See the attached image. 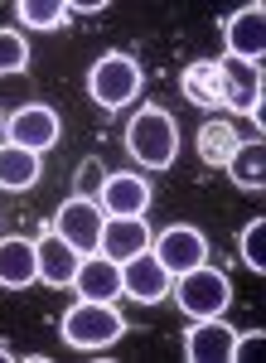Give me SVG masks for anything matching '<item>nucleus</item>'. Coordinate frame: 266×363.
Listing matches in <instances>:
<instances>
[{"mask_svg":"<svg viewBox=\"0 0 266 363\" xmlns=\"http://www.w3.org/2000/svg\"><path fill=\"white\" fill-rule=\"evenodd\" d=\"M179 92L204 112H233L252 116L262 126V68L242 58H194L179 73Z\"/></svg>","mask_w":266,"mask_h":363,"instance_id":"obj_1","label":"nucleus"},{"mask_svg":"<svg viewBox=\"0 0 266 363\" xmlns=\"http://www.w3.org/2000/svg\"><path fill=\"white\" fill-rule=\"evenodd\" d=\"M58 335H63L68 349H78V354H102V349H111L116 339L126 335V320L116 315V306H106V301H78L73 310H63Z\"/></svg>","mask_w":266,"mask_h":363,"instance_id":"obj_2","label":"nucleus"},{"mask_svg":"<svg viewBox=\"0 0 266 363\" xmlns=\"http://www.w3.org/2000/svg\"><path fill=\"white\" fill-rule=\"evenodd\" d=\"M126 150H131L135 165L145 169H170L174 155H179V126L174 116L160 112V107H140L126 126Z\"/></svg>","mask_w":266,"mask_h":363,"instance_id":"obj_3","label":"nucleus"},{"mask_svg":"<svg viewBox=\"0 0 266 363\" xmlns=\"http://www.w3.org/2000/svg\"><path fill=\"white\" fill-rule=\"evenodd\" d=\"M174 306L184 310L189 320H213V315H223V310L233 306V281L223 277L218 267H194L184 277H174Z\"/></svg>","mask_w":266,"mask_h":363,"instance_id":"obj_4","label":"nucleus"},{"mask_svg":"<svg viewBox=\"0 0 266 363\" xmlns=\"http://www.w3.org/2000/svg\"><path fill=\"white\" fill-rule=\"evenodd\" d=\"M87 92L106 112L135 102V92H140V63L131 54H102L92 63V73H87Z\"/></svg>","mask_w":266,"mask_h":363,"instance_id":"obj_5","label":"nucleus"},{"mask_svg":"<svg viewBox=\"0 0 266 363\" xmlns=\"http://www.w3.org/2000/svg\"><path fill=\"white\" fill-rule=\"evenodd\" d=\"M102 223H106L102 203H97V199H78V194L53 213V233L78 252V257H92V252H97V242H102Z\"/></svg>","mask_w":266,"mask_h":363,"instance_id":"obj_6","label":"nucleus"},{"mask_svg":"<svg viewBox=\"0 0 266 363\" xmlns=\"http://www.w3.org/2000/svg\"><path fill=\"white\" fill-rule=\"evenodd\" d=\"M170 286L174 277L165 272V262H160L155 252H135L131 262H121V296H131L135 306H160V301H170Z\"/></svg>","mask_w":266,"mask_h":363,"instance_id":"obj_7","label":"nucleus"},{"mask_svg":"<svg viewBox=\"0 0 266 363\" xmlns=\"http://www.w3.org/2000/svg\"><path fill=\"white\" fill-rule=\"evenodd\" d=\"M150 242H155V257L165 262L170 277H184V272H194V267L209 262V238H204L199 228H189V223L165 228L160 238H150Z\"/></svg>","mask_w":266,"mask_h":363,"instance_id":"obj_8","label":"nucleus"},{"mask_svg":"<svg viewBox=\"0 0 266 363\" xmlns=\"http://www.w3.org/2000/svg\"><path fill=\"white\" fill-rule=\"evenodd\" d=\"M58 131H63V121H58V112H53L49 102H29V107H20L15 116H5L10 145H25L34 155H44L53 140H58Z\"/></svg>","mask_w":266,"mask_h":363,"instance_id":"obj_9","label":"nucleus"},{"mask_svg":"<svg viewBox=\"0 0 266 363\" xmlns=\"http://www.w3.org/2000/svg\"><path fill=\"white\" fill-rule=\"evenodd\" d=\"M223 44H228V58L262 63V54H266V15H262V5H242L238 15H228V20H223Z\"/></svg>","mask_w":266,"mask_h":363,"instance_id":"obj_10","label":"nucleus"},{"mask_svg":"<svg viewBox=\"0 0 266 363\" xmlns=\"http://www.w3.org/2000/svg\"><path fill=\"white\" fill-rule=\"evenodd\" d=\"M97 203H102L106 218H145L150 184L140 174H106V184L97 189Z\"/></svg>","mask_w":266,"mask_h":363,"instance_id":"obj_11","label":"nucleus"},{"mask_svg":"<svg viewBox=\"0 0 266 363\" xmlns=\"http://www.w3.org/2000/svg\"><path fill=\"white\" fill-rule=\"evenodd\" d=\"M228 354H233V325H223V315L194 320V330L184 335V359L189 363H228Z\"/></svg>","mask_w":266,"mask_h":363,"instance_id":"obj_12","label":"nucleus"},{"mask_svg":"<svg viewBox=\"0 0 266 363\" xmlns=\"http://www.w3.org/2000/svg\"><path fill=\"white\" fill-rule=\"evenodd\" d=\"M73 286H78L82 301H106V306H111V301L121 296V267H116L111 257H102V252H92V257L78 262Z\"/></svg>","mask_w":266,"mask_h":363,"instance_id":"obj_13","label":"nucleus"},{"mask_svg":"<svg viewBox=\"0 0 266 363\" xmlns=\"http://www.w3.org/2000/svg\"><path fill=\"white\" fill-rule=\"evenodd\" d=\"M145 247H150V223H145V218H106L102 223V242H97V252L111 257L116 267L131 262L135 252H145Z\"/></svg>","mask_w":266,"mask_h":363,"instance_id":"obj_14","label":"nucleus"},{"mask_svg":"<svg viewBox=\"0 0 266 363\" xmlns=\"http://www.w3.org/2000/svg\"><path fill=\"white\" fill-rule=\"evenodd\" d=\"M39 281V252L29 238H0V286L25 291Z\"/></svg>","mask_w":266,"mask_h":363,"instance_id":"obj_15","label":"nucleus"},{"mask_svg":"<svg viewBox=\"0 0 266 363\" xmlns=\"http://www.w3.org/2000/svg\"><path fill=\"white\" fill-rule=\"evenodd\" d=\"M34 252H39V281H44V286H58V291H63V286H73L82 257L68 247L58 233H44V238L34 242Z\"/></svg>","mask_w":266,"mask_h":363,"instance_id":"obj_16","label":"nucleus"},{"mask_svg":"<svg viewBox=\"0 0 266 363\" xmlns=\"http://www.w3.org/2000/svg\"><path fill=\"white\" fill-rule=\"evenodd\" d=\"M39 174H44V165H39L34 150H25V145H0V189L25 194V189L39 184Z\"/></svg>","mask_w":266,"mask_h":363,"instance_id":"obj_17","label":"nucleus"},{"mask_svg":"<svg viewBox=\"0 0 266 363\" xmlns=\"http://www.w3.org/2000/svg\"><path fill=\"white\" fill-rule=\"evenodd\" d=\"M242 145V136H238V126L228 121V116H209L204 126H199V155H204V165H228L233 160V150Z\"/></svg>","mask_w":266,"mask_h":363,"instance_id":"obj_18","label":"nucleus"},{"mask_svg":"<svg viewBox=\"0 0 266 363\" xmlns=\"http://www.w3.org/2000/svg\"><path fill=\"white\" fill-rule=\"evenodd\" d=\"M266 150H262V136H252V140H242L238 150H233V160H228V174H233V184L238 189H247V194H262V184H266Z\"/></svg>","mask_w":266,"mask_h":363,"instance_id":"obj_19","label":"nucleus"},{"mask_svg":"<svg viewBox=\"0 0 266 363\" xmlns=\"http://www.w3.org/2000/svg\"><path fill=\"white\" fill-rule=\"evenodd\" d=\"M15 15H20L25 29H63L68 15H73V5H63V0H20Z\"/></svg>","mask_w":266,"mask_h":363,"instance_id":"obj_20","label":"nucleus"},{"mask_svg":"<svg viewBox=\"0 0 266 363\" xmlns=\"http://www.w3.org/2000/svg\"><path fill=\"white\" fill-rule=\"evenodd\" d=\"M238 252H242V262H247V267L262 277V272H266V218H252V223L242 228Z\"/></svg>","mask_w":266,"mask_h":363,"instance_id":"obj_21","label":"nucleus"},{"mask_svg":"<svg viewBox=\"0 0 266 363\" xmlns=\"http://www.w3.org/2000/svg\"><path fill=\"white\" fill-rule=\"evenodd\" d=\"M25 63H29L25 34H15V29H0V78H10V73H25Z\"/></svg>","mask_w":266,"mask_h":363,"instance_id":"obj_22","label":"nucleus"},{"mask_svg":"<svg viewBox=\"0 0 266 363\" xmlns=\"http://www.w3.org/2000/svg\"><path fill=\"white\" fill-rule=\"evenodd\" d=\"M102 184H106V165L97 160V155H87V160L78 165V199H92Z\"/></svg>","mask_w":266,"mask_h":363,"instance_id":"obj_23","label":"nucleus"},{"mask_svg":"<svg viewBox=\"0 0 266 363\" xmlns=\"http://www.w3.org/2000/svg\"><path fill=\"white\" fill-rule=\"evenodd\" d=\"M262 330H247V335H233V354H228V363H242V359H252L257 349H262Z\"/></svg>","mask_w":266,"mask_h":363,"instance_id":"obj_24","label":"nucleus"},{"mask_svg":"<svg viewBox=\"0 0 266 363\" xmlns=\"http://www.w3.org/2000/svg\"><path fill=\"white\" fill-rule=\"evenodd\" d=\"M10 359H15V354H10V349H5V344H0V363H10Z\"/></svg>","mask_w":266,"mask_h":363,"instance_id":"obj_25","label":"nucleus"},{"mask_svg":"<svg viewBox=\"0 0 266 363\" xmlns=\"http://www.w3.org/2000/svg\"><path fill=\"white\" fill-rule=\"evenodd\" d=\"M0 131H5V116H0Z\"/></svg>","mask_w":266,"mask_h":363,"instance_id":"obj_26","label":"nucleus"}]
</instances>
